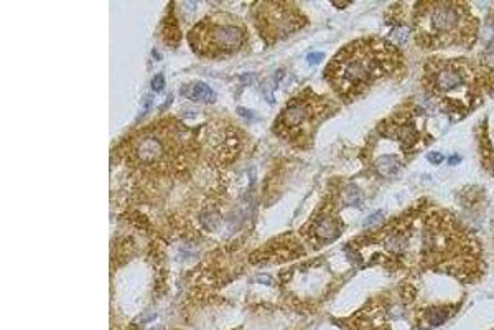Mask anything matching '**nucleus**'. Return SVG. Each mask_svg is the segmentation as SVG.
<instances>
[{"label": "nucleus", "mask_w": 494, "mask_h": 330, "mask_svg": "<svg viewBox=\"0 0 494 330\" xmlns=\"http://www.w3.org/2000/svg\"><path fill=\"white\" fill-rule=\"evenodd\" d=\"M415 251L420 264L448 273L462 281L479 279L483 274L478 241L446 212L430 210L422 213Z\"/></svg>", "instance_id": "1"}, {"label": "nucleus", "mask_w": 494, "mask_h": 330, "mask_svg": "<svg viewBox=\"0 0 494 330\" xmlns=\"http://www.w3.org/2000/svg\"><path fill=\"white\" fill-rule=\"evenodd\" d=\"M402 58L392 44L377 38L356 40L332 59L326 80L345 100L368 91L377 80L401 66Z\"/></svg>", "instance_id": "2"}, {"label": "nucleus", "mask_w": 494, "mask_h": 330, "mask_svg": "<svg viewBox=\"0 0 494 330\" xmlns=\"http://www.w3.org/2000/svg\"><path fill=\"white\" fill-rule=\"evenodd\" d=\"M478 19L468 3L425 2L414 8V35L427 50L471 46L476 42Z\"/></svg>", "instance_id": "3"}, {"label": "nucleus", "mask_w": 494, "mask_h": 330, "mask_svg": "<svg viewBox=\"0 0 494 330\" xmlns=\"http://www.w3.org/2000/svg\"><path fill=\"white\" fill-rule=\"evenodd\" d=\"M425 83L433 96L453 104L463 106L462 101L470 104L476 89L483 88L479 68L466 59H435L425 66Z\"/></svg>", "instance_id": "4"}, {"label": "nucleus", "mask_w": 494, "mask_h": 330, "mask_svg": "<svg viewBox=\"0 0 494 330\" xmlns=\"http://www.w3.org/2000/svg\"><path fill=\"white\" fill-rule=\"evenodd\" d=\"M244 40V32L238 25L231 24H213L198 25L195 32L190 33V44L193 46L203 44V51L209 53H222L239 48Z\"/></svg>", "instance_id": "5"}, {"label": "nucleus", "mask_w": 494, "mask_h": 330, "mask_svg": "<svg viewBox=\"0 0 494 330\" xmlns=\"http://www.w3.org/2000/svg\"><path fill=\"white\" fill-rule=\"evenodd\" d=\"M318 111H321V106L313 104V102L308 100H298L290 102L281 116V122L283 124V129L285 131L298 129V127L305 126V124L310 121L313 116H316Z\"/></svg>", "instance_id": "6"}, {"label": "nucleus", "mask_w": 494, "mask_h": 330, "mask_svg": "<svg viewBox=\"0 0 494 330\" xmlns=\"http://www.w3.org/2000/svg\"><path fill=\"white\" fill-rule=\"evenodd\" d=\"M265 7L269 8V12H264V25L269 27L270 35H287L292 30L298 28L296 27L295 17L292 15L294 12H285V8L289 7L285 3H265Z\"/></svg>", "instance_id": "7"}, {"label": "nucleus", "mask_w": 494, "mask_h": 330, "mask_svg": "<svg viewBox=\"0 0 494 330\" xmlns=\"http://www.w3.org/2000/svg\"><path fill=\"white\" fill-rule=\"evenodd\" d=\"M312 233L313 237L320 239L323 244L332 243L339 237V235H341V225H339L336 217L326 213V215L318 218V221L313 225Z\"/></svg>", "instance_id": "8"}, {"label": "nucleus", "mask_w": 494, "mask_h": 330, "mask_svg": "<svg viewBox=\"0 0 494 330\" xmlns=\"http://www.w3.org/2000/svg\"><path fill=\"white\" fill-rule=\"evenodd\" d=\"M493 28L494 27H489ZM479 75H481V83H483V88L489 89V91L494 93V37L491 38L486 48L483 50L479 58Z\"/></svg>", "instance_id": "9"}, {"label": "nucleus", "mask_w": 494, "mask_h": 330, "mask_svg": "<svg viewBox=\"0 0 494 330\" xmlns=\"http://www.w3.org/2000/svg\"><path fill=\"white\" fill-rule=\"evenodd\" d=\"M163 154V145L157 137L145 136L137 144V157L140 162H155Z\"/></svg>", "instance_id": "10"}, {"label": "nucleus", "mask_w": 494, "mask_h": 330, "mask_svg": "<svg viewBox=\"0 0 494 330\" xmlns=\"http://www.w3.org/2000/svg\"><path fill=\"white\" fill-rule=\"evenodd\" d=\"M452 311L448 307H441V306H432L428 309H425L424 314L420 315V320L424 322V327H437V325H441L446 322Z\"/></svg>", "instance_id": "11"}, {"label": "nucleus", "mask_w": 494, "mask_h": 330, "mask_svg": "<svg viewBox=\"0 0 494 330\" xmlns=\"http://www.w3.org/2000/svg\"><path fill=\"white\" fill-rule=\"evenodd\" d=\"M376 170L382 177H394L401 172L402 161L397 156H382L376 161Z\"/></svg>", "instance_id": "12"}, {"label": "nucleus", "mask_w": 494, "mask_h": 330, "mask_svg": "<svg viewBox=\"0 0 494 330\" xmlns=\"http://www.w3.org/2000/svg\"><path fill=\"white\" fill-rule=\"evenodd\" d=\"M191 98L193 100L203 101V102H214V100H216V94H214V91L208 86V84L196 83L193 84L191 88Z\"/></svg>", "instance_id": "13"}, {"label": "nucleus", "mask_w": 494, "mask_h": 330, "mask_svg": "<svg viewBox=\"0 0 494 330\" xmlns=\"http://www.w3.org/2000/svg\"><path fill=\"white\" fill-rule=\"evenodd\" d=\"M412 35L410 27H406V25H399V27H394L392 32L389 33V44H399L403 45L407 44Z\"/></svg>", "instance_id": "14"}, {"label": "nucleus", "mask_w": 494, "mask_h": 330, "mask_svg": "<svg viewBox=\"0 0 494 330\" xmlns=\"http://www.w3.org/2000/svg\"><path fill=\"white\" fill-rule=\"evenodd\" d=\"M203 223H206V226H209V228H214V226L219 225V217L216 213H208V215L203 217Z\"/></svg>", "instance_id": "15"}, {"label": "nucleus", "mask_w": 494, "mask_h": 330, "mask_svg": "<svg viewBox=\"0 0 494 330\" xmlns=\"http://www.w3.org/2000/svg\"><path fill=\"white\" fill-rule=\"evenodd\" d=\"M163 86H165V80H163L162 75H157L155 78L152 80V89L153 91H162Z\"/></svg>", "instance_id": "16"}, {"label": "nucleus", "mask_w": 494, "mask_h": 330, "mask_svg": "<svg viewBox=\"0 0 494 330\" xmlns=\"http://www.w3.org/2000/svg\"><path fill=\"white\" fill-rule=\"evenodd\" d=\"M321 59H323V53H320V51H315V53L308 55V63H310V65H316V63H320Z\"/></svg>", "instance_id": "17"}, {"label": "nucleus", "mask_w": 494, "mask_h": 330, "mask_svg": "<svg viewBox=\"0 0 494 330\" xmlns=\"http://www.w3.org/2000/svg\"><path fill=\"white\" fill-rule=\"evenodd\" d=\"M428 161H430L432 164H440V162L444 161V156H441V154H437V152H430L428 154Z\"/></svg>", "instance_id": "18"}, {"label": "nucleus", "mask_w": 494, "mask_h": 330, "mask_svg": "<svg viewBox=\"0 0 494 330\" xmlns=\"http://www.w3.org/2000/svg\"><path fill=\"white\" fill-rule=\"evenodd\" d=\"M382 221V213H377V217L376 215H372L369 220L366 221V226H372L374 223H381Z\"/></svg>", "instance_id": "19"}, {"label": "nucleus", "mask_w": 494, "mask_h": 330, "mask_svg": "<svg viewBox=\"0 0 494 330\" xmlns=\"http://www.w3.org/2000/svg\"><path fill=\"white\" fill-rule=\"evenodd\" d=\"M269 276H265V274H262V276H257V282H264V284L270 286L272 284V279H267Z\"/></svg>", "instance_id": "20"}, {"label": "nucleus", "mask_w": 494, "mask_h": 330, "mask_svg": "<svg viewBox=\"0 0 494 330\" xmlns=\"http://www.w3.org/2000/svg\"><path fill=\"white\" fill-rule=\"evenodd\" d=\"M239 114H240V116H247V118H252V114L249 113V111L243 109V108H239Z\"/></svg>", "instance_id": "21"}]
</instances>
